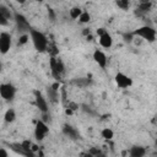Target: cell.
I'll list each match as a JSON object with an SVG mask.
<instances>
[{"mask_svg":"<svg viewBox=\"0 0 157 157\" xmlns=\"http://www.w3.org/2000/svg\"><path fill=\"white\" fill-rule=\"evenodd\" d=\"M28 33H29V38H31V40L33 43L34 49L37 52H39V53L45 52L47 47H48V43H49L48 37L43 32H40L38 29H33V28H31Z\"/></svg>","mask_w":157,"mask_h":157,"instance_id":"6da1fadb","label":"cell"},{"mask_svg":"<svg viewBox=\"0 0 157 157\" xmlns=\"http://www.w3.org/2000/svg\"><path fill=\"white\" fill-rule=\"evenodd\" d=\"M134 37H139V38H142L150 43H153L156 40V29L151 26H142V27H139L137 29L132 31L131 32Z\"/></svg>","mask_w":157,"mask_h":157,"instance_id":"7a4b0ae2","label":"cell"},{"mask_svg":"<svg viewBox=\"0 0 157 157\" xmlns=\"http://www.w3.org/2000/svg\"><path fill=\"white\" fill-rule=\"evenodd\" d=\"M49 66H50L52 75H53L56 80H60L61 74H64V71H65V65H64L63 60H61L60 58H56V56H50Z\"/></svg>","mask_w":157,"mask_h":157,"instance_id":"3957f363","label":"cell"},{"mask_svg":"<svg viewBox=\"0 0 157 157\" xmlns=\"http://www.w3.org/2000/svg\"><path fill=\"white\" fill-rule=\"evenodd\" d=\"M13 21L16 23V27H17V31L21 32V33H25V32H29V29L32 28L27 17L20 12H13Z\"/></svg>","mask_w":157,"mask_h":157,"instance_id":"277c9868","label":"cell"},{"mask_svg":"<svg viewBox=\"0 0 157 157\" xmlns=\"http://www.w3.org/2000/svg\"><path fill=\"white\" fill-rule=\"evenodd\" d=\"M49 134V126L45 121L38 120L34 126V137L37 141H43L44 137Z\"/></svg>","mask_w":157,"mask_h":157,"instance_id":"5b68a950","label":"cell"},{"mask_svg":"<svg viewBox=\"0 0 157 157\" xmlns=\"http://www.w3.org/2000/svg\"><path fill=\"white\" fill-rule=\"evenodd\" d=\"M16 96V87L12 83L0 85V97L5 101H12Z\"/></svg>","mask_w":157,"mask_h":157,"instance_id":"8992f818","label":"cell"},{"mask_svg":"<svg viewBox=\"0 0 157 157\" xmlns=\"http://www.w3.org/2000/svg\"><path fill=\"white\" fill-rule=\"evenodd\" d=\"M114 81L119 88H129L132 86V78L124 72H117L114 76Z\"/></svg>","mask_w":157,"mask_h":157,"instance_id":"52a82bcc","label":"cell"},{"mask_svg":"<svg viewBox=\"0 0 157 157\" xmlns=\"http://www.w3.org/2000/svg\"><path fill=\"white\" fill-rule=\"evenodd\" d=\"M34 94V104L36 107L42 112V113H49V107H48V101L44 98V96L38 91L36 90L33 92Z\"/></svg>","mask_w":157,"mask_h":157,"instance_id":"ba28073f","label":"cell"},{"mask_svg":"<svg viewBox=\"0 0 157 157\" xmlns=\"http://www.w3.org/2000/svg\"><path fill=\"white\" fill-rule=\"evenodd\" d=\"M12 44L11 34L7 32H1L0 33V53L1 54H7Z\"/></svg>","mask_w":157,"mask_h":157,"instance_id":"9c48e42d","label":"cell"},{"mask_svg":"<svg viewBox=\"0 0 157 157\" xmlns=\"http://www.w3.org/2000/svg\"><path fill=\"white\" fill-rule=\"evenodd\" d=\"M58 88H59V83H53V85H50L45 88L47 98L53 104H56L59 102V91H58Z\"/></svg>","mask_w":157,"mask_h":157,"instance_id":"30bf717a","label":"cell"},{"mask_svg":"<svg viewBox=\"0 0 157 157\" xmlns=\"http://www.w3.org/2000/svg\"><path fill=\"white\" fill-rule=\"evenodd\" d=\"M93 60H94V63L101 67V69H105L107 67V65H108V58H107V55H105V53L104 52H102V50H99V49H96L94 52H93Z\"/></svg>","mask_w":157,"mask_h":157,"instance_id":"8fae6325","label":"cell"},{"mask_svg":"<svg viewBox=\"0 0 157 157\" xmlns=\"http://www.w3.org/2000/svg\"><path fill=\"white\" fill-rule=\"evenodd\" d=\"M98 40H99L101 47L104 48V49H109L113 45V38L108 32H104L103 34H101L98 37Z\"/></svg>","mask_w":157,"mask_h":157,"instance_id":"7c38bea8","label":"cell"},{"mask_svg":"<svg viewBox=\"0 0 157 157\" xmlns=\"http://www.w3.org/2000/svg\"><path fill=\"white\" fill-rule=\"evenodd\" d=\"M63 132H64L66 136H69L70 139H72V140H76V139L80 137L77 130H76L74 126L69 125V124H64V125H63Z\"/></svg>","mask_w":157,"mask_h":157,"instance_id":"4fadbf2b","label":"cell"},{"mask_svg":"<svg viewBox=\"0 0 157 157\" xmlns=\"http://www.w3.org/2000/svg\"><path fill=\"white\" fill-rule=\"evenodd\" d=\"M146 155V148L142 146H132L129 150L130 157H144Z\"/></svg>","mask_w":157,"mask_h":157,"instance_id":"5bb4252c","label":"cell"},{"mask_svg":"<svg viewBox=\"0 0 157 157\" xmlns=\"http://www.w3.org/2000/svg\"><path fill=\"white\" fill-rule=\"evenodd\" d=\"M4 120L7 124H11L16 120V110L13 108H9L4 114Z\"/></svg>","mask_w":157,"mask_h":157,"instance_id":"9a60e30c","label":"cell"},{"mask_svg":"<svg viewBox=\"0 0 157 157\" xmlns=\"http://www.w3.org/2000/svg\"><path fill=\"white\" fill-rule=\"evenodd\" d=\"M0 13L7 20H13V12L5 5H0Z\"/></svg>","mask_w":157,"mask_h":157,"instance_id":"2e32d148","label":"cell"},{"mask_svg":"<svg viewBox=\"0 0 157 157\" xmlns=\"http://www.w3.org/2000/svg\"><path fill=\"white\" fill-rule=\"evenodd\" d=\"M81 12H82V10H81L78 6H74V7H71V9L69 10V15H70V17H71L72 20H77L78 16L81 15Z\"/></svg>","mask_w":157,"mask_h":157,"instance_id":"e0dca14e","label":"cell"},{"mask_svg":"<svg viewBox=\"0 0 157 157\" xmlns=\"http://www.w3.org/2000/svg\"><path fill=\"white\" fill-rule=\"evenodd\" d=\"M101 136H102L104 140H112L113 136H114V132H113L112 129L104 128V129H102V131H101Z\"/></svg>","mask_w":157,"mask_h":157,"instance_id":"ac0fdd59","label":"cell"},{"mask_svg":"<svg viewBox=\"0 0 157 157\" xmlns=\"http://www.w3.org/2000/svg\"><path fill=\"white\" fill-rule=\"evenodd\" d=\"M115 5H117L119 9L126 11V10H129V7H130V0H115Z\"/></svg>","mask_w":157,"mask_h":157,"instance_id":"d6986e66","label":"cell"},{"mask_svg":"<svg viewBox=\"0 0 157 157\" xmlns=\"http://www.w3.org/2000/svg\"><path fill=\"white\" fill-rule=\"evenodd\" d=\"M78 21L81 23H88L91 21V15L87 12V11H82L81 15L78 16Z\"/></svg>","mask_w":157,"mask_h":157,"instance_id":"ffe728a7","label":"cell"},{"mask_svg":"<svg viewBox=\"0 0 157 157\" xmlns=\"http://www.w3.org/2000/svg\"><path fill=\"white\" fill-rule=\"evenodd\" d=\"M45 52H48L50 54V56H56L58 53H59V50L56 49V45L53 44V43H48V47H47V50Z\"/></svg>","mask_w":157,"mask_h":157,"instance_id":"44dd1931","label":"cell"},{"mask_svg":"<svg viewBox=\"0 0 157 157\" xmlns=\"http://www.w3.org/2000/svg\"><path fill=\"white\" fill-rule=\"evenodd\" d=\"M28 39H29V34H27V33H23V34H21V36H20L17 44H18V45H25V44L28 42Z\"/></svg>","mask_w":157,"mask_h":157,"instance_id":"7402d4cb","label":"cell"},{"mask_svg":"<svg viewBox=\"0 0 157 157\" xmlns=\"http://www.w3.org/2000/svg\"><path fill=\"white\" fill-rule=\"evenodd\" d=\"M123 38H124V40H125V42L130 43V42H132V39H134L135 37H134V36H132V33L130 32V33H124V34H123Z\"/></svg>","mask_w":157,"mask_h":157,"instance_id":"603a6c76","label":"cell"},{"mask_svg":"<svg viewBox=\"0 0 157 157\" xmlns=\"http://www.w3.org/2000/svg\"><path fill=\"white\" fill-rule=\"evenodd\" d=\"M76 85H80V86H86L90 83V81H87V78H78L76 81H74Z\"/></svg>","mask_w":157,"mask_h":157,"instance_id":"cb8c5ba5","label":"cell"},{"mask_svg":"<svg viewBox=\"0 0 157 157\" xmlns=\"http://www.w3.org/2000/svg\"><path fill=\"white\" fill-rule=\"evenodd\" d=\"M9 25V20L5 18L1 13H0V26H7Z\"/></svg>","mask_w":157,"mask_h":157,"instance_id":"d4e9b609","label":"cell"},{"mask_svg":"<svg viewBox=\"0 0 157 157\" xmlns=\"http://www.w3.org/2000/svg\"><path fill=\"white\" fill-rule=\"evenodd\" d=\"M48 16L50 17V20H52V21H54V20H55V13H54L53 9H48Z\"/></svg>","mask_w":157,"mask_h":157,"instance_id":"484cf974","label":"cell"},{"mask_svg":"<svg viewBox=\"0 0 157 157\" xmlns=\"http://www.w3.org/2000/svg\"><path fill=\"white\" fill-rule=\"evenodd\" d=\"M7 156H9V152L4 147H0V157H7Z\"/></svg>","mask_w":157,"mask_h":157,"instance_id":"4316f807","label":"cell"},{"mask_svg":"<svg viewBox=\"0 0 157 157\" xmlns=\"http://www.w3.org/2000/svg\"><path fill=\"white\" fill-rule=\"evenodd\" d=\"M90 155H93V156H98V155H102V152L99 150H96V148H91L90 151Z\"/></svg>","mask_w":157,"mask_h":157,"instance_id":"83f0119b","label":"cell"},{"mask_svg":"<svg viewBox=\"0 0 157 157\" xmlns=\"http://www.w3.org/2000/svg\"><path fill=\"white\" fill-rule=\"evenodd\" d=\"M104 32H107V29H105V28H103V27H101V28H98V29L96 31V34L99 37V36H101V34H103Z\"/></svg>","mask_w":157,"mask_h":157,"instance_id":"f1b7e54d","label":"cell"},{"mask_svg":"<svg viewBox=\"0 0 157 157\" xmlns=\"http://www.w3.org/2000/svg\"><path fill=\"white\" fill-rule=\"evenodd\" d=\"M147 2H151V0H139V5L140 4H147Z\"/></svg>","mask_w":157,"mask_h":157,"instance_id":"f546056e","label":"cell"},{"mask_svg":"<svg viewBox=\"0 0 157 157\" xmlns=\"http://www.w3.org/2000/svg\"><path fill=\"white\" fill-rule=\"evenodd\" d=\"M16 1H17V2H18V4H21V5H22V4H25V2H26V0H16Z\"/></svg>","mask_w":157,"mask_h":157,"instance_id":"4dcf8cb0","label":"cell"},{"mask_svg":"<svg viewBox=\"0 0 157 157\" xmlns=\"http://www.w3.org/2000/svg\"><path fill=\"white\" fill-rule=\"evenodd\" d=\"M1 70H2V63L0 61V72H1Z\"/></svg>","mask_w":157,"mask_h":157,"instance_id":"1f68e13d","label":"cell"},{"mask_svg":"<svg viewBox=\"0 0 157 157\" xmlns=\"http://www.w3.org/2000/svg\"><path fill=\"white\" fill-rule=\"evenodd\" d=\"M34 1H37V2H42V1H44V0H34Z\"/></svg>","mask_w":157,"mask_h":157,"instance_id":"d6a6232c","label":"cell"}]
</instances>
